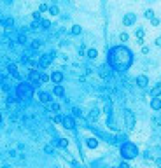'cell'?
Here are the masks:
<instances>
[{
    "label": "cell",
    "instance_id": "6da1fadb",
    "mask_svg": "<svg viewBox=\"0 0 161 168\" xmlns=\"http://www.w3.org/2000/svg\"><path fill=\"white\" fill-rule=\"evenodd\" d=\"M107 61L109 65L117 70V72H124L131 67L133 63V53L131 49H128L126 46H114L110 51H109V56H107Z\"/></svg>",
    "mask_w": 161,
    "mask_h": 168
},
{
    "label": "cell",
    "instance_id": "7a4b0ae2",
    "mask_svg": "<svg viewBox=\"0 0 161 168\" xmlns=\"http://www.w3.org/2000/svg\"><path fill=\"white\" fill-rule=\"evenodd\" d=\"M121 156L124 158V160H133V158H137L139 156V147L133 144V142H124L123 146H121Z\"/></svg>",
    "mask_w": 161,
    "mask_h": 168
},
{
    "label": "cell",
    "instance_id": "3957f363",
    "mask_svg": "<svg viewBox=\"0 0 161 168\" xmlns=\"http://www.w3.org/2000/svg\"><path fill=\"white\" fill-rule=\"evenodd\" d=\"M33 86L30 84V82H19L18 84V89H16V93H18V98H28L32 93H33Z\"/></svg>",
    "mask_w": 161,
    "mask_h": 168
},
{
    "label": "cell",
    "instance_id": "277c9868",
    "mask_svg": "<svg viewBox=\"0 0 161 168\" xmlns=\"http://www.w3.org/2000/svg\"><path fill=\"white\" fill-rule=\"evenodd\" d=\"M28 82L35 88L40 82V70H30L28 72Z\"/></svg>",
    "mask_w": 161,
    "mask_h": 168
},
{
    "label": "cell",
    "instance_id": "5b68a950",
    "mask_svg": "<svg viewBox=\"0 0 161 168\" xmlns=\"http://www.w3.org/2000/svg\"><path fill=\"white\" fill-rule=\"evenodd\" d=\"M53 56H54L53 53H51V54H44V56H40V60H39V67H40L42 70L47 68V67L51 65V61H53Z\"/></svg>",
    "mask_w": 161,
    "mask_h": 168
},
{
    "label": "cell",
    "instance_id": "8992f818",
    "mask_svg": "<svg viewBox=\"0 0 161 168\" xmlns=\"http://www.w3.org/2000/svg\"><path fill=\"white\" fill-rule=\"evenodd\" d=\"M135 21H137V16H135L133 12H128V14H124V18H123V25H124V26H131V25H135Z\"/></svg>",
    "mask_w": 161,
    "mask_h": 168
},
{
    "label": "cell",
    "instance_id": "52a82bcc",
    "mask_svg": "<svg viewBox=\"0 0 161 168\" xmlns=\"http://www.w3.org/2000/svg\"><path fill=\"white\" fill-rule=\"evenodd\" d=\"M124 123H126L128 128H133V126H135V116H133L131 110H126V112H124Z\"/></svg>",
    "mask_w": 161,
    "mask_h": 168
},
{
    "label": "cell",
    "instance_id": "ba28073f",
    "mask_svg": "<svg viewBox=\"0 0 161 168\" xmlns=\"http://www.w3.org/2000/svg\"><path fill=\"white\" fill-rule=\"evenodd\" d=\"M61 124H63V128H67V130H74V128H75V121H74V117H70V116H63Z\"/></svg>",
    "mask_w": 161,
    "mask_h": 168
},
{
    "label": "cell",
    "instance_id": "9c48e42d",
    "mask_svg": "<svg viewBox=\"0 0 161 168\" xmlns=\"http://www.w3.org/2000/svg\"><path fill=\"white\" fill-rule=\"evenodd\" d=\"M49 77H51V81L54 82V86H58V84H61V81H63V74H61L60 70H54V72H53V74L49 75Z\"/></svg>",
    "mask_w": 161,
    "mask_h": 168
},
{
    "label": "cell",
    "instance_id": "30bf717a",
    "mask_svg": "<svg viewBox=\"0 0 161 168\" xmlns=\"http://www.w3.org/2000/svg\"><path fill=\"white\" fill-rule=\"evenodd\" d=\"M39 102L47 105V103L51 102V95H49V93H46V91H39Z\"/></svg>",
    "mask_w": 161,
    "mask_h": 168
},
{
    "label": "cell",
    "instance_id": "8fae6325",
    "mask_svg": "<svg viewBox=\"0 0 161 168\" xmlns=\"http://www.w3.org/2000/svg\"><path fill=\"white\" fill-rule=\"evenodd\" d=\"M137 84L140 86V88H147V84H149V79H147V75H139L137 77Z\"/></svg>",
    "mask_w": 161,
    "mask_h": 168
},
{
    "label": "cell",
    "instance_id": "7c38bea8",
    "mask_svg": "<svg viewBox=\"0 0 161 168\" xmlns=\"http://www.w3.org/2000/svg\"><path fill=\"white\" fill-rule=\"evenodd\" d=\"M151 109L153 110H161V98H153L151 100Z\"/></svg>",
    "mask_w": 161,
    "mask_h": 168
},
{
    "label": "cell",
    "instance_id": "4fadbf2b",
    "mask_svg": "<svg viewBox=\"0 0 161 168\" xmlns=\"http://www.w3.org/2000/svg\"><path fill=\"white\" fill-rule=\"evenodd\" d=\"M7 70H9V74H11L12 77L19 79V74H18V67H16V65H9V67H7Z\"/></svg>",
    "mask_w": 161,
    "mask_h": 168
},
{
    "label": "cell",
    "instance_id": "5bb4252c",
    "mask_svg": "<svg viewBox=\"0 0 161 168\" xmlns=\"http://www.w3.org/2000/svg\"><path fill=\"white\" fill-rule=\"evenodd\" d=\"M53 93H54V96H63V95H65V89H63L61 84H58V86H54Z\"/></svg>",
    "mask_w": 161,
    "mask_h": 168
},
{
    "label": "cell",
    "instance_id": "9a60e30c",
    "mask_svg": "<svg viewBox=\"0 0 161 168\" xmlns=\"http://www.w3.org/2000/svg\"><path fill=\"white\" fill-rule=\"evenodd\" d=\"M151 96H153V98H160V96H161V84H158V86H154V88H153Z\"/></svg>",
    "mask_w": 161,
    "mask_h": 168
},
{
    "label": "cell",
    "instance_id": "2e32d148",
    "mask_svg": "<svg viewBox=\"0 0 161 168\" xmlns=\"http://www.w3.org/2000/svg\"><path fill=\"white\" fill-rule=\"evenodd\" d=\"M70 33H72V35H81V33H82V26H81V25H74V26L70 28Z\"/></svg>",
    "mask_w": 161,
    "mask_h": 168
},
{
    "label": "cell",
    "instance_id": "e0dca14e",
    "mask_svg": "<svg viewBox=\"0 0 161 168\" xmlns=\"http://www.w3.org/2000/svg\"><path fill=\"white\" fill-rule=\"evenodd\" d=\"M86 146H88L89 149H96V147H98V140H96V138H88V140H86Z\"/></svg>",
    "mask_w": 161,
    "mask_h": 168
},
{
    "label": "cell",
    "instance_id": "ac0fdd59",
    "mask_svg": "<svg viewBox=\"0 0 161 168\" xmlns=\"http://www.w3.org/2000/svg\"><path fill=\"white\" fill-rule=\"evenodd\" d=\"M135 35H137V39H139V42H142V39L146 37V30H144V28H137V32H135Z\"/></svg>",
    "mask_w": 161,
    "mask_h": 168
},
{
    "label": "cell",
    "instance_id": "d6986e66",
    "mask_svg": "<svg viewBox=\"0 0 161 168\" xmlns=\"http://www.w3.org/2000/svg\"><path fill=\"white\" fill-rule=\"evenodd\" d=\"M96 56H98V51H96L95 47H91V49H88V58H89V60H95Z\"/></svg>",
    "mask_w": 161,
    "mask_h": 168
},
{
    "label": "cell",
    "instance_id": "ffe728a7",
    "mask_svg": "<svg viewBox=\"0 0 161 168\" xmlns=\"http://www.w3.org/2000/svg\"><path fill=\"white\" fill-rule=\"evenodd\" d=\"M12 25H14V19H12V18H7V19H4V26H5L7 30H11V28H12Z\"/></svg>",
    "mask_w": 161,
    "mask_h": 168
},
{
    "label": "cell",
    "instance_id": "44dd1931",
    "mask_svg": "<svg viewBox=\"0 0 161 168\" xmlns=\"http://www.w3.org/2000/svg\"><path fill=\"white\" fill-rule=\"evenodd\" d=\"M49 14H51V16H58V14H60V9H58L56 5H51V7H49Z\"/></svg>",
    "mask_w": 161,
    "mask_h": 168
},
{
    "label": "cell",
    "instance_id": "7402d4cb",
    "mask_svg": "<svg viewBox=\"0 0 161 168\" xmlns=\"http://www.w3.org/2000/svg\"><path fill=\"white\" fill-rule=\"evenodd\" d=\"M144 16H146L147 19H153V18H154V11H153V9H147V11L144 12Z\"/></svg>",
    "mask_w": 161,
    "mask_h": 168
},
{
    "label": "cell",
    "instance_id": "603a6c76",
    "mask_svg": "<svg viewBox=\"0 0 161 168\" xmlns=\"http://www.w3.org/2000/svg\"><path fill=\"white\" fill-rule=\"evenodd\" d=\"M40 26H42V28H46V30H47V28H49V26H51V21H49V19H40Z\"/></svg>",
    "mask_w": 161,
    "mask_h": 168
},
{
    "label": "cell",
    "instance_id": "cb8c5ba5",
    "mask_svg": "<svg viewBox=\"0 0 161 168\" xmlns=\"http://www.w3.org/2000/svg\"><path fill=\"white\" fill-rule=\"evenodd\" d=\"M47 81H51V77L46 72H40V82H47Z\"/></svg>",
    "mask_w": 161,
    "mask_h": 168
},
{
    "label": "cell",
    "instance_id": "d4e9b609",
    "mask_svg": "<svg viewBox=\"0 0 161 168\" xmlns=\"http://www.w3.org/2000/svg\"><path fill=\"white\" fill-rule=\"evenodd\" d=\"M56 144H58V146H60V147H63V149H65V147H67V146H68V140H67V138H60V140H58V142H56Z\"/></svg>",
    "mask_w": 161,
    "mask_h": 168
},
{
    "label": "cell",
    "instance_id": "484cf974",
    "mask_svg": "<svg viewBox=\"0 0 161 168\" xmlns=\"http://www.w3.org/2000/svg\"><path fill=\"white\" fill-rule=\"evenodd\" d=\"M128 39H130V35H128L126 32H123V33L119 35V40H121V42H128Z\"/></svg>",
    "mask_w": 161,
    "mask_h": 168
},
{
    "label": "cell",
    "instance_id": "4316f807",
    "mask_svg": "<svg viewBox=\"0 0 161 168\" xmlns=\"http://www.w3.org/2000/svg\"><path fill=\"white\" fill-rule=\"evenodd\" d=\"M46 11H49V5L47 4H40L39 5V12H46Z\"/></svg>",
    "mask_w": 161,
    "mask_h": 168
},
{
    "label": "cell",
    "instance_id": "83f0119b",
    "mask_svg": "<svg viewBox=\"0 0 161 168\" xmlns=\"http://www.w3.org/2000/svg\"><path fill=\"white\" fill-rule=\"evenodd\" d=\"M49 110L58 112V110H60V105H58V103H49Z\"/></svg>",
    "mask_w": 161,
    "mask_h": 168
},
{
    "label": "cell",
    "instance_id": "f1b7e54d",
    "mask_svg": "<svg viewBox=\"0 0 161 168\" xmlns=\"http://www.w3.org/2000/svg\"><path fill=\"white\" fill-rule=\"evenodd\" d=\"M32 18H33L35 21H40V19H42V18H40V12H39V11H35V12L32 14Z\"/></svg>",
    "mask_w": 161,
    "mask_h": 168
},
{
    "label": "cell",
    "instance_id": "f546056e",
    "mask_svg": "<svg viewBox=\"0 0 161 168\" xmlns=\"http://www.w3.org/2000/svg\"><path fill=\"white\" fill-rule=\"evenodd\" d=\"M96 117H98V110L95 109V110H91V116H89V119H91V121H95Z\"/></svg>",
    "mask_w": 161,
    "mask_h": 168
},
{
    "label": "cell",
    "instance_id": "4dcf8cb0",
    "mask_svg": "<svg viewBox=\"0 0 161 168\" xmlns=\"http://www.w3.org/2000/svg\"><path fill=\"white\" fill-rule=\"evenodd\" d=\"M151 25H153V26H158V25H160V18H156V16H154V18L151 19Z\"/></svg>",
    "mask_w": 161,
    "mask_h": 168
},
{
    "label": "cell",
    "instance_id": "1f68e13d",
    "mask_svg": "<svg viewBox=\"0 0 161 168\" xmlns=\"http://www.w3.org/2000/svg\"><path fill=\"white\" fill-rule=\"evenodd\" d=\"M53 121H54V123H61V121H63V116H61V114H56Z\"/></svg>",
    "mask_w": 161,
    "mask_h": 168
},
{
    "label": "cell",
    "instance_id": "d6a6232c",
    "mask_svg": "<svg viewBox=\"0 0 161 168\" xmlns=\"http://www.w3.org/2000/svg\"><path fill=\"white\" fill-rule=\"evenodd\" d=\"M39 25H40V21H33L30 28H32V30H39Z\"/></svg>",
    "mask_w": 161,
    "mask_h": 168
},
{
    "label": "cell",
    "instance_id": "836d02e7",
    "mask_svg": "<svg viewBox=\"0 0 161 168\" xmlns=\"http://www.w3.org/2000/svg\"><path fill=\"white\" fill-rule=\"evenodd\" d=\"M39 47H40V42L39 40H33L32 42V49H39Z\"/></svg>",
    "mask_w": 161,
    "mask_h": 168
},
{
    "label": "cell",
    "instance_id": "e575fe53",
    "mask_svg": "<svg viewBox=\"0 0 161 168\" xmlns=\"http://www.w3.org/2000/svg\"><path fill=\"white\" fill-rule=\"evenodd\" d=\"M72 112H74V116H75V117H81V116H82V114H81V110H79V109H74V110H72Z\"/></svg>",
    "mask_w": 161,
    "mask_h": 168
},
{
    "label": "cell",
    "instance_id": "d590c367",
    "mask_svg": "<svg viewBox=\"0 0 161 168\" xmlns=\"http://www.w3.org/2000/svg\"><path fill=\"white\" fill-rule=\"evenodd\" d=\"M142 53H144V54H149V47H147V46H142Z\"/></svg>",
    "mask_w": 161,
    "mask_h": 168
},
{
    "label": "cell",
    "instance_id": "8d00e7d4",
    "mask_svg": "<svg viewBox=\"0 0 161 168\" xmlns=\"http://www.w3.org/2000/svg\"><path fill=\"white\" fill-rule=\"evenodd\" d=\"M26 63H28V67H32V68L35 67V61H33V60H26Z\"/></svg>",
    "mask_w": 161,
    "mask_h": 168
},
{
    "label": "cell",
    "instance_id": "74e56055",
    "mask_svg": "<svg viewBox=\"0 0 161 168\" xmlns=\"http://www.w3.org/2000/svg\"><path fill=\"white\" fill-rule=\"evenodd\" d=\"M154 44H156V46H158V47H161V37H158V39H156V40H154Z\"/></svg>",
    "mask_w": 161,
    "mask_h": 168
},
{
    "label": "cell",
    "instance_id": "f35d334b",
    "mask_svg": "<svg viewBox=\"0 0 161 168\" xmlns=\"http://www.w3.org/2000/svg\"><path fill=\"white\" fill-rule=\"evenodd\" d=\"M18 40H19V44H23V42H25V35H19Z\"/></svg>",
    "mask_w": 161,
    "mask_h": 168
},
{
    "label": "cell",
    "instance_id": "ab89813d",
    "mask_svg": "<svg viewBox=\"0 0 161 168\" xmlns=\"http://www.w3.org/2000/svg\"><path fill=\"white\" fill-rule=\"evenodd\" d=\"M119 168H130V167H128V163H124V161H123V163L119 165Z\"/></svg>",
    "mask_w": 161,
    "mask_h": 168
},
{
    "label": "cell",
    "instance_id": "60d3db41",
    "mask_svg": "<svg viewBox=\"0 0 161 168\" xmlns=\"http://www.w3.org/2000/svg\"><path fill=\"white\" fill-rule=\"evenodd\" d=\"M2 23H4V21H2V18H0V25H2Z\"/></svg>",
    "mask_w": 161,
    "mask_h": 168
},
{
    "label": "cell",
    "instance_id": "b9f144b4",
    "mask_svg": "<svg viewBox=\"0 0 161 168\" xmlns=\"http://www.w3.org/2000/svg\"><path fill=\"white\" fill-rule=\"evenodd\" d=\"M0 123H2V114H0Z\"/></svg>",
    "mask_w": 161,
    "mask_h": 168
}]
</instances>
